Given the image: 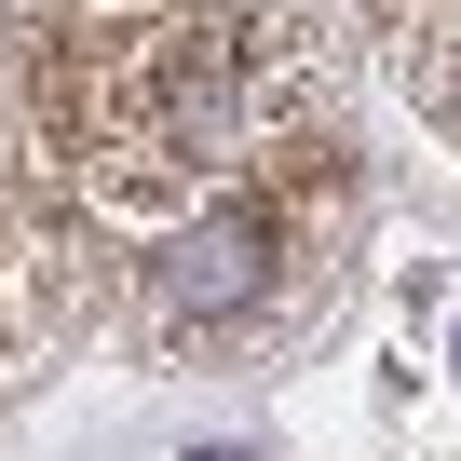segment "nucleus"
Instances as JSON below:
<instances>
[{"label":"nucleus","instance_id":"f257e3e1","mask_svg":"<svg viewBox=\"0 0 461 461\" xmlns=\"http://www.w3.org/2000/svg\"><path fill=\"white\" fill-rule=\"evenodd\" d=\"M136 299L163 312V339H217V326H245V312L272 299V190H217V203H190L163 245H149Z\"/></svg>","mask_w":461,"mask_h":461}]
</instances>
